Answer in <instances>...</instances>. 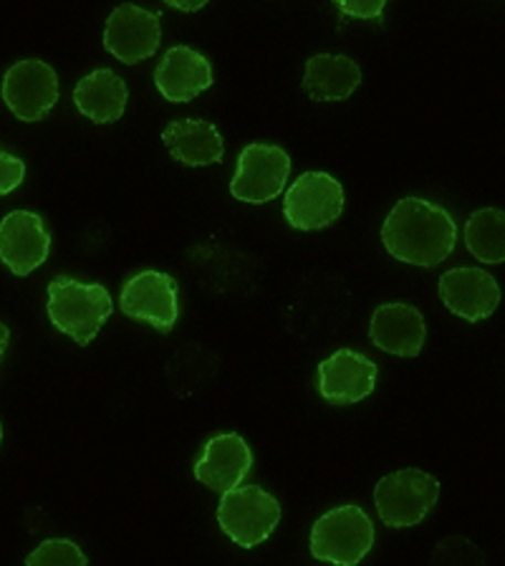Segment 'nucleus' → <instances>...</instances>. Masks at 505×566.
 Segmentation results:
<instances>
[{
	"mask_svg": "<svg viewBox=\"0 0 505 566\" xmlns=\"http://www.w3.org/2000/svg\"><path fill=\"white\" fill-rule=\"evenodd\" d=\"M382 243L397 261L432 269L455 251L457 226L453 216L435 202L402 198L385 220Z\"/></svg>",
	"mask_w": 505,
	"mask_h": 566,
	"instance_id": "obj_1",
	"label": "nucleus"
},
{
	"mask_svg": "<svg viewBox=\"0 0 505 566\" xmlns=\"http://www.w3.org/2000/svg\"><path fill=\"white\" fill-rule=\"evenodd\" d=\"M424 316L410 304H382L369 322V339L377 349L394 357H418L424 347Z\"/></svg>",
	"mask_w": 505,
	"mask_h": 566,
	"instance_id": "obj_15",
	"label": "nucleus"
},
{
	"mask_svg": "<svg viewBox=\"0 0 505 566\" xmlns=\"http://www.w3.org/2000/svg\"><path fill=\"white\" fill-rule=\"evenodd\" d=\"M25 566H88V559L69 538H49L25 556Z\"/></svg>",
	"mask_w": 505,
	"mask_h": 566,
	"instance_id": "obj_21",
	"label": "nucleus"
},
{
	"mask_svg": "<svg viewBox=\"0 0 505 566\" xmlns=\"http://www.w3.org/2000/svg\"><path fill=\"white\" fill-rule=\"evenodd\" d=\"M155 86L167 102H192L212 86L210 61L190 46H172L155 71Z\"/></svg>",
	"mask_w": 505,
	"mask_h": 566,
	"instance_id": "obj_16",
	"label": "nucleus"
},
{
	"mask_svg": "<svg viewBox=\"0 0 505 566\" xmlns=\"http://www.w3.org/2000/svg\"><path fill=\"white\" fill-rule=\"evenodd\" d=\"M344 210V188L326 172H304L283 200V216L296 230H322Z\"/></svg>",
	"mask_w": 505,
	"mask_h": 566,
	"instance_id": "obj_8",
	"label": "nucleus"
},
{
	"mask_svg": "<svg viewBox=\"0 0 505 566\" xmlns=\"http://www.w3.org/2000/svg\"><path fill=\"white\" fill-rule=\"evenodd\" d=\"M49 318L59 332L76 344H92L112 316V294L102 283H82L71 276H56L49 283Z\"/></svg>",
	"mask_w": 505,
	"mask_h": 566,
	"instance_id": "obj_2",
	"label": "nucleus"
},
{
	"mask_svg": "<svg viewBox=\"0 0 505 566\" xmlns=\"http://www.w3.org/2000/svg\"><path fill=\"white\" fill-rule=\"evenodd\" d=\"M170 6L172 8H180V11H200V8L206 6V3H192L190 6V3H172V0H170Z\"/></svg>",
	"mask_w": 505,
	"mask_h": 566,
	"instance_id": "obj_25",
	"label": "nucleus"
},
{
	"mask_svg": "<svg viewBox=\"0 0 505 566\" xmlns=\"http://www.w3.org/2000/svg\"><path fill=\"white\" fill-rule=\"evenodd\" d=\"M377 371L367 354L339 349L318 365V392L326 402L357 405L375 392Z\"/></svg>",
	"mask_w": 505,
	"mask_h": 566,
	"instance_id": "obj_12",
	"label": "nucleus"
},
{
	"mask_svg": "<svg viewBox=\"0 0 505 566\" xmlns=\"http://www.w3.org/2000/svg\"><path fill=\"white\" fill-rule=\"evenodd\" d=\"M432 566H485V559L473 542H467L463 536H453L438 546Z\"/></svg>",
	"mask_w": 505,
	"mask_h": 566,
	"instance_id": "obj_22",
	"label": "nucleus"
},
{
	"mask_svg": "<svg viewBox=\"0 0 505 566\" xmlns=\"http://www.w3.org/2000/svg\"><path fill=\"white\" fill-rule=\"evenodd\" d=\"M162 142L177 163L188 167L218 165L225 157V142L215 124L202 119H175L162 129Z\"/></svg>",
	"mask_w": 505,
	"mask_h": 566,
	"instance_id": "obj_17",
	"label": "nucleus"
},
{
	"mask_svg": "<svg viewBox=\"0 0 505 566\" xmlns=\"http://www.w3.org/2000/svg\"><path fill=\"white\" fill-rule=\"evenodd\" d=\"M375 524L361 506H336L326 511L312 528L314 559L334 566H357L375 546Z\"/></svg>",
	"mask_w": 505,
	"mask_h": 566,
	"instance_id": "obj_3",
	"label": "nucleus"
},
{
	"mask_svg": "<svg viewBox=\"0 0 505 566\" xmlns=\"http://www.w3.org/2000/svg\"><path fill=\"white\" fill-rule=\"evenodd\" d=\"M291 157L278 145H265V142H253L243 147L238 157V172L230 182V192L241 202H253L263 206L278 198L288 182Z\"/></svg>",
	"mask_w": 505,
	"mask_h": 566,
	"instance_id": "obj_6",
	"label": "nucleus"
},
{
	"mask_svg": "<svg viewBox=\"0 0 505 566\" xmlns=\"http://www.w3.org/2000/svg\"><path fill=\"white\" fill-rule=\"evenodd\" d=\"M3 102L21 122H41L59 102V76L39 59L18 61L3 76Z\"/></svg>",
	"mask_w": 505,
	"mask_h": 566,
	"instance_id": "obj_7",
	"label": "nucleus"
},
{
	"mask_svg": "<svg viewBox=\"0 0 505 566\" xmlns=\"http://www.w3.org/2000/svg\"><path fill=\"white\" fill-rule=\"evenodd\" d=\"M440 298L465 322H483L501 304V286L483 269H453L440 276Z\"/></svg>",
	"mask_w": 505,
	"mask_h": 566,
	"instance_id": "obj_14",
	"label": "nucleus"
},
{
	"mask_svg": "<svg viewBox=\"0 0 505 566\" xmlns=\"http://www.w3.org/2000/svg\"><path fill=\"white\" fill-rule=\"evenodd\" d=\"M253 468V450L238 432H220L206 442V450L192 468L194 481L218 493L241 489Z\"/></svg>",
	"mask_w": 505,
	"mask_h": 566,
	"instance_id": "obj_13",
	"label": "nucleus"
},
{
	"mask_svg": "<svg viewBox=\"0 0 505 566\" xmlns=\"http://www.w3.org/2000/svg\"><path fill=\"white\" fill-rule=\"evenodd\" d=\"M119 306L124 314L152 324L157 332H172L180 316L177 281L162 271H139L124 283Z\"/></svg>",
	"mask_w": 505,
	"mask_h": 566,
	"instance_id": "obj_9",
	"label": "nucleus"
},
{
	"mask_svg": "<svg viewBox=\"0 0 505 566\" xmlns=\"http://www.w3.org/2000/svg\"><path fill=\"white\" fill-rule=\"evenodd\" d=\"M218 524L238 546H261L281 524V503L261 485H241L223 493L218 503Z\"/></svg>",
	"mask_w": 505,
	"mask_h": 566,
	"instance_id": "obj_5",
	"label": "nucleus"
},
{
	"mask_svg": "<svg viewBox=\"0 0 505 566\" xmlns=\"http://www.w3.org/2000/svg\"><path fill=\"white\" fill-rule=\"evenodd\" d=\"M339 8H341V13H347V15L365 18V21H377V18L385 11V0H354V3L344 0V3H339Z\"/></svg>",
	"mask_w": 505,
	"mask_h": 566,
	"instance_id": "obj_24",
	"label": "nucleus"
},
{
	"mask_svg": "<svg viewBox=\"0 0 505 566\" xmlns=\"http://www.w3.org/2000/svg\"><path fill=\"white\" fill-rule=\"evenodd\" d=\"M465 245L481 263H505V210H475L465 223Z\"/></svg>",
	"mask_w": 505,
	"mask_h": 566,
	"instance_id": "obj_20",
	"label": "nucleus"
},
{
	"mask_svg": "<svg viewBox=\"0 0 505 566\" xmlns=\"http://www.w3.org/2000/svg\"><path fill=\"white\" fill-rule=\"evenodd\" d=\"M162 41V25L159 13L147 8L124 3L114 8L104 29V49L112 53L122 64H139L149 56H155Z\"/></svg>",
	"mask_w": 505,
	"mask_h": 566,
	"instance_id": "obj_10",
	"label": "nucleus"
},
{
	"mask_svg": "<svg viewBox=\"0 0 505 566\" xmlns=\"http://www.w3.org/2000/svg\"><path fill=\"white\" fill-rule=\"evenodd\" d=\"M51 253V235L39 212L13 210L0 223V259L15 276L41 269Z\"/></svg>",
	"mask_w": 505,
	"mask_h": 566,
	"instance_id": "obj_11",
	"label": "nucleus"
},
{
	"mask_svg": "<svg viewBox=\"0 0 505 566\" xmlns=\"http://www.w3.org/2000/svg\"><path fill=\"white\" fill-rule=\"evenodd\" d=\"M0 192L8 195L13 192L18 185L23 182V175H25V165L23 159L13 157L11 153H0Z\"/></svg>",
	"mask_w": 505,
	"mask_h": 566,
	"instance_id": "obj_23",
	"label": "nucleus"
},
{
	"mask_svg": "<svg viewBox=\"0 0 505 566\" xmlns=\"http://www.w3.org/2000/svg\"><path fill=\"white\" fill-rule=\"evenodd\" d=\"M129 88L112 69H96L86 74L74 88V104L94 124H112L127 109Z\"/></svg>",
	"mask_w": 505,
	"mask_h": 566,
	"instance_id": "obj_19",
	"label": "nucleus"
},
{
	"mask_svg": "<svg viewBox=\"0 0 505 566\" xmlns=\"http://www.w3.org/2000/svg\"><path fill=\"white\" fill-rule=\"evenodd\" d=\"M361 84V69L344 53H318L306 61L304 92L314 102H344Z\"/></svg>",
	"mask_w": 505,
	"mask_h": 566,
	"instance_id": "obj_18",
	"label": "nucleus"
},
{
	"mask_svg": "<svg viewBox=\"0 0 505 566\" xmlns=\"http://www.w3.org/2000/svg\"><path fill=\"white\" fill-rule=\"evenodd\" d=\"M440 499V481L435 475L404 468L385 475L375 485V506L389 528H410L424 521Z\"/></svg>",
	"mask_w": 505,
	"mask_h": 566,
	"instance_id": "obj_4",
	"label": "nucleus"
}]
</instances>
